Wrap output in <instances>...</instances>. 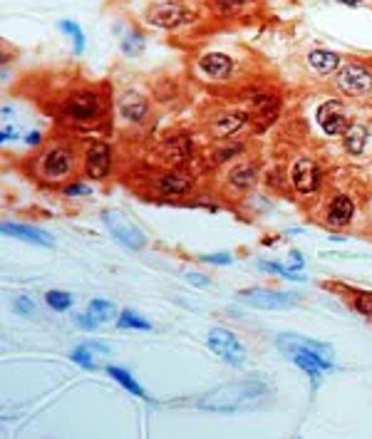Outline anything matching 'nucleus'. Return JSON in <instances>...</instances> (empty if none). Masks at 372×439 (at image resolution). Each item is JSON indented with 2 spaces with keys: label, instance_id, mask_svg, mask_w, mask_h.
Segmentation results:
<instances>
[{
  "label": "nucleus",
  "instance_id": "nucleus-1",
  "mask_svg": "<svg viewBox=\"0 0 372 439\" xmlns=\"http://www.w3.org/2000/svg\"><path fill=\"white\" fill-rule=\"evenodd\" d=\"M79 172V157L65 139L50 141L30 159V174L45 186H68Z\"/></svg>",
  "mask_w": 372,
  "mask_h": 439
},
{
  "label": "nucleus",
  "instance_id": "nucleus-2",
  "mask_svg": "<svg viewBox=\"0 0 372 439\" xmlns=\"http://www.w3.org/2000/svg\"><path fill=\"white\" fill-rule=\"evenodd\" d=\"M60 117L75 129H95L110 117V94L105 87H92V84L77 87L65 97Z\"/></svg>",
  "mask_w": 372,
  "mask_h": 439
},
{
  "label": "nucleus",
  "instance_id": "nucleus-3",
  "mask_svg": "<svg viewBox=\"0 0 372 439\" xmlns=\"http://www.w3.org/2000/svg\"><path fill=\"white\" fill-rule=\"evenodd\" d=\"M268 395L271 390L261 382H233V385H224L209 393L204 400H199V407L211 409V412H238V409L258 407Z\"/></svg>",
  "mask_w": 372,
  "mask_h": 439
},
{
  "label": "nucleus",
  "instance_id": "nucleus-4",
  "mask_svg": "<svg viewBox=\"0 0 372 439\" xmlns=\"http://www.w3.org/2000/svg\"><path fill=\"white\" fill-rule=\"evenodd\" d=\"M278 350L283 352L286 357H288L293 365H298L303 372H308L310 377V387H313V393L320 387V382H323V375L325 372H331L333 367H335V362L325 360L323 355H318L315 350H310V348H305L303 343L298 340V335L293 333H283L278 335L276 340Z\"/></svg>",
  "mask_w": 372,
  "mask_h": 439
},
{
  "label": "nucleus",
  "instance_id": "nucleus-5",
  "mask_svg": "<svg viewBox=\"0 0 372 439\" xmlns=\"http://www.w3.org/2000/svg\"><path fill=\"white\" fill-rule=\"evenodd\" d=\"M355 214H357L355 199H352L350 193H345V191H335L325 199L318 221L325 226V229H331V231H345V229H350L352 226Z\"/></svg>",
  "mask_w": 372,
  "mask_h": 439
},
{
  "label": "nucleus",
  "instance_id": "nucleus-6",
  "mask_svg": "<svg viewBox=\"0 0 372 439\" xmlns=\"http://www.w3.org/2000/svg\"><path fill=\"white\" fill-rule=\"evenodd\" d=\"M251 122H253V117L248 110L224 107V110H219L216 115H211L209 120H206V129H209V134L214 136L216 141L233 139V136H238L241 132H246Z\"/></svg>",
  "mask_w": 372,
  "mask_h": 439
},
{
  "label": "nucleus",
  "instance_id": "nucleus-7",
  "mask_svg": "<svg viewBox=\"0 0 372 439\" xmlns=\"http://www.w3.org/2000/svg\"><path fill=\"white\" fill-rule=\"evenodd\" d=\"M333 84L345 97H367L372 92V70L362 63H342Z\"/></svg>",
  "mask_w": 372,
  "mask_h": 439
},
{
  "label": "nucleus",
  "instance_id": "nucleus-8",
  "mask_svg": "<svg viewBox=\"0 0 372 439\" xmlns=\"http://www.w3.org/2000/svg\"><path fill=\"white\" fill-rule=\"evenodd\" d=\"M288 184L298 196H313L323 186V169L313 157H295L288 167Z\"/></svg>",
  "mask_w": 372,
  "mask_h": 439
},
{
  "label": "nucleus",
  "instance_id": "nucleus-9",
  "mask_svg": "<svg viewBox=\"0 0 372 439\" xmlns=\"http://www.w3.org/2000/svg\"><path fill=\"white\" fill-rule=\"evenodd\" d=\"M206 343H209L211 352L219 355L226 365L231 367H241L246 362V345L241 343L233 330L229 328H211L209 335H206Z\"/></svg>",
  "mask_w": 372,
  "mask_h": 439
},
{
  "label": "nucleus",
  "instance_id": "nucleus-10",
  "mask_svg": "<svg viewBox=\"0 0 372 439\" xmlns=\"http://www.w3.org/2000/svg\"><path fill=\"white\" fill-rule=\"evenodd\" d=\"M102 224L107 226V231H110V234L120 241L122 246L132 248V251H139V248H144V243H147L144 231L139 229V226H136L129 216L122 214V211L105 209L102 211Z\"/></svg>",
  "mask_w": 372,
  "mask_h": 439
},
{
  "label": "nucleus",
  "instance_id": "nucleus-11",
  "mask_svg": "<svg viewBox=\"0 0 372 439\" xmlns=\"http://www.w3.org/2000/svg\"><path fill=\"white\" fill-rule=\"evenodd\" d=\"M238 298L246 305L258 310H288L295 308L300 303L298 293H288V291H276V288H246V291L238 293Z\"/></svg>",
  "mask_w": 372,
  "mask_h": 439
},
{
  "label": "nucleus",
  "instance_id": "nucleus-12",
  "mask_svg": "<svg viewBox=\"0 0 372 439\" xmlns=\"http://www.w3.org/2000/svg\"><path fill=\"white\" fill-rule=\"evenodd\" d=\"M147 23L162 30H179V27L194 23V15L181 0H159L147 11Z\"/></svg>",
  "mask_w": 372,
  "mask_h": 439
},
{
  "label": "nucleus",
  "instance_id": "nucleus-13",
  "mask_svg": "<svg viewBox=\"0 0 372 439\" xmlns=\"http://www.w3.org/2000/svg\"><path fill=\"white\" fill-rule=\"evenodd\" d=\"M112 146L105 139H89L84 144L82 152V167H84V177L92 179V182H105L112 172Z\"/></svg>",
  "mask_w": 372,
  "mask_h": 439
},
{
  "label": "nucleus",
  "instance_id": "nucleus-14",
  "mask_svg": "<svg viewBox=\"0 0 372 439\" xmlns=\"http://www.w3.org/2000/svg\"><path fill=\"white\" fill-rule=\"evenodd\" d=\"M315 120H318L320 129H323L328 136H342L347 127L352 125V120L347 117L342 100L323 102V105L318 107V112H315Z\"/></svg>",
  "mask_w": 372,
  "mask_h": 439
},
{
  "label": "nucleus",
  "instance_id": "nucleus-15",
  "mask_svg": "<svg viewBox=\"0 0 372 439\" xmlns=\"http://www.w3.org/2000/svg\"><path fill=\"white\" fill-rule=\"evenodd\" d=\"M117 110L124 117L129 125H144L149 120V112H152V105L144 97L142 92L136 89H124L122 94H117Z\"/></svg>",
  "mask_w": 372,
  "mask_h": 439
},
{
  "label": "nucleus",
  "instance_id": "nucleus-16",
  "mask_svg": "<svg viewBox=\"0 0 372 439\" xmlns=\"http://www.w3.org/2000/svg\"><path fill=\"white\" fill-rule=\"evenodd\" d=\"M196 68H199V72L204 75V77L214 79V82H224V79H229L231 75H233L236 63H233V58H229L226 53L214 50V53L201 55V58L196 60Z\"/></svg>",
  "mask_w": 372,
  "mask_h": 439
},
{
  "label": "nucleus",
  "instance_id": "nucleus-17",
  "mask_svg": "<svg viewBox=\"0 0 372 439\" xmlns=\"http://www.w3.org/2000/svg\"><path fill=\"white\" fill-rule=\"evenodd\" d=\"M256 182H258V169H256V164L248 162V159L233 162L224 174V184L233 193H246Z\"/></svg>",
  "mask_w": 372,
  "mask_h": 439
},
{
  "label": "nucleus",
  "instance_id": "nucleus-18",
  "mask_svg": "<svg viewBox=\"0 0 372 439\" xmlns=\"http://www.w3.org/2000/svg\"><path fill=\"white\" fill-rule=\"evenodd\" d=\"M191 186H194V179L184 169H169L154 179V191L162 193V196H186Z\"/></svg>",
  "mask_w": 372,
  "mask_h": 439
},
{
  "label": "nucleus",
  "instance_id": "nucleus-19",
  "mask_svg": "<svg viewBox=\"0 0 372 439\" xmlns=\"http://www.w3.org/2000/svg\"><path fill=\"white\" fill-rule=\"evenodd\" d=\"M0 231L6 236H13V238L27 241V243H37V246H55V238L48 234V231L35 229V226L27 224H15V221H6L0 226Z\"/></svg>",
  "mask_w": 372,
  "mask_h": 439
},
{
  "label": "nucleus",
  "instance_id": "nucleus-20",
  "mask_svg": "<svg viewBox=\"0 0 372 439\" xmlns=\"http://www.w3.org/2000/svg\"><path fill=\"white\" fill-rule=\"evenodd\" d=\"M305 63H308V68L313 70L315 75L325 77V75H333V72H338V70H340L342 58L338 53H333V50L315 47V50H310V53L305 55Z\"/></svg>",
  "mask_w": 372,
  "mask_h": 439
},
{
  "label": "nucleus",
  "instance_id": "nucleus-21",
  "mask_svg": "<svg viewBox=\"0 0 372 439\" xmlns=\"http://www.w3.org/2000/svg\"><path fill=\"white\" fill-rule=\"evenodd\" d=\"M367 139H370V129H367V125H362V122H352V125L345 129V134H342V149H345L350 157H360V154L365 152Z\"/></svg>",
  "mask_w": 372,
  "mask_h": 439
},
{
  "label": "nucleus",
  "instance_id": "nucleus-22",
  "mask_svg": "<svg viewBox=\"0 0 372 439\" xmlns=\"http://www.w3.org/2000/svg\"><path fill=\"white\" fill-rule=\"evenodd\" d=\"M105 352H110V348L102 345V343H84V345L75 348L72 350V362L79 367H84V370H95L97 367V355H105Z\"/></svg>",
  "mask_w": 372,
  "mask_h": 439
},
{
  "label": "nucleus",
  "instance_id": "nucleus-23",
  "mask_svg": "<svg viewBox=\"0 0 372 439\" xmlns=\"http://www.w3.org/2000/svg\"><path fill=\"white\" fill-rule=\"evenodd\" d=\"M107 375L115 377V382H120V385L124 387L127 393L136 395V397L149 400L147 390H144V387L139 385V382H136L134 377H132V372H129V370H124V367H117V365H110V367H107Z\"/></svg>",
  "mask_w": 372,
  "mask_h": 439
},
{
  "label": "nucleus",
  "instance_id": "nucleus-24",
  "mask_svg": "<svg viewBox=\"0 0 372 439\" xmlns=\"http://www.w3.org/2000/svg\"><path fill=\"white\" fill-rule=\"evenodd\" d=\"M241 154H243V144H238V141H233V139H221L219 144L214 146L211 159H214L216 164H226V162H231V159H241Z\"/></svg>",
  "mask_w": 372,
  "mask_h": 439
},
{
  "label": "nucleus",
  "instance_id": "nucleus-25",
  "mask_svg": "<svg viewBox=\"0 0 372 439\" xmlns=\"http://www.w3.org/2000/svg\"><path fill=\"white\" fill-rule=\"evenodd\" d=\"M58 27L72 40V53L79 58V55L84 53V47H87V35H84V30L75 20H60Z\"/></svg>",
  "mask_w": 372,
  "mask_h": 439
},
{
  "label": "nucleus",
  "instance_id": "nucleus-26",
  "mask_svg": "<svg viewBox=\"0 0 372 439\" xmlns=\"http://www.w3.org/2000/svg\"><path fill=\"white\" fill-rule=\"evenodd\" d=\"M347 303L355 313L365 315V318L372 320V291H357V288H350L347 291Z\"/></svg>",
  "mask_w": 372,
  "mask_h": 439
},
{
  "label": "nucleus",
  "instance_id": "nucleus-27",
  "mask_svg": "<svg viewBox=\"0 0 372 439\" xmlns=\"http://www.w3.org/2000/svg\"><path fill=\"white\" fill-rule=\"evenodd\" d=\"M258 271L263 273H276V276L286 278V281H305L303 271L293 266H281V263H271V261H258Z\"/></svg>",
  "mask_w": 372,
  "mask_h": 439
},
{
  "label": "nucleus",
  "instance_id": "nucleus-28",
  "mask_svg": "<svg viewBox=\"0 0 372 439\" xmlns=\"http://www.w3.org/2000/svg\"><path fill=\"white\" fill-rule=\"evenodd\" d=\"M117 328H124V330H152V323H149L144 315L134 313V310H122L120 318H117Z\"/></svg>",
  "mask_w": 372,
  "mask_h": 439
},
{
  "label": "nucleus",
  "instance_id": "nucleus-29",
  "mask_svg": "<svg viewBox=\"0 0 372 439\" xmlns=\"http://www.w3.org/2000/svg\"><path fill=\"white\" fill-rule=\"evenodd\" d=\"M120 50H122V55H127V58H136V55H142L144 35L142 32H136V30H129L120 40Z\"/></svg>",
  "mask_w": 372,
  "mask_h": 439
},
{
  "label": "nucleus",
  "instance_id": "nucleus-30",
  "mask_svg": "<svg viewBox=\"0 0 372 439\" xmlns=\"http://www.w3.org/2000/svg\"><path fill=\"white\" fill-rule=\"evenodd\" d=\"M87 310L95 315L100 323H110V320L117 315L115 303H110V300H105V298H92L89 300V305H87Z\"/></svg>",
  "mask_w": 372,
  "mask_h": 439
},
{
  "label": "nucleus",
  "instance_id": "nucleus-31",
  "mask_svg": "<svg viewBox=\"0 0 372 439\" xmlns=\"http://www.w3.org/2000/svg\"><path fill=\"white\" fill-rule=\"evenodd\" d=\"M45 303L48 308H53L55 313H65L72 308V295L68 291H48L45 293Z\"/></svg>",
  "mask_w": 372,
  "mask_h": 439
},
{
  "label": "nucleus",
  "instance_id": "nucleus-32",
  "mask_svg": "<svg viewBox=\"0 0 372 439\" xmlns=\"http://www.w3.org/2000/svg\"><path fill=\"white\" fill-rule=\"evenodd\" d=\"M256 0H211L216 13L221 15H233V13H243L248 6H253Z\"/></svg>",
  "mask_w": 372,
  "mask_h": 439
},
{
  "label": "nucleus",
  "instance_id": "nucleus-33",
  "mask_svg": "<svg viewBox=\"0 0 372 439\" xmlns=\"http://www.w3.org/2000/svg\"><path fill=\"white\" fill-rule=\"evenodd\" d=\"M75 323H77V328H82V330H97V328H100V325H102L100 320L95 318V315L89 313V310H87V313L75 315Z\"/></svg>",
  "mask_w": 372,
  "mask_h": 439
},
{
  "label": "nucleus",
  "instance_id": "nucleus-34",
  "mask_svg": "<svg viewBox=\"0 0 372 439\" xmlns=\"http://www.w3.org/2000/svg\"><path fill=\"white\" fill-rule=\"evenodd\" d=\"M13 310H15L18 315H30L32 310H35V303H32L27 295H18V298L13 300Z\"/></svg>",
  "mask_w": 372,
  "mask_h": 439
},
{
  "label": "nucleus",
  "instance_id": "nucleus-35",
  "mask_svg": "<svg viewBox=\"0 0 372 439\" xmlns=\"http://www.w3.org/2000/svg\"><path fill=\"white\" fill-rule=\"evenodd\" d=\"M201 263H214V266H231L233 258L231 253H209V256H201Z\"/></svg>",
  "mask_w": 372,
  "mask_h": 439
},
{
  "label": "nucleus",
  "instance_id": "nucleus-36",
  "mask_svg": "<svg viewBox=\"0 0 372 439\" xmlns=\"http://www.w3.org/2000/svg\"><path fill=\"white\" fill-rule=\"evenodd\" d=\"M89 191H92V189H89L87 184H82V182H72V184L65 186V193H68V196H87Z\"/></svg>",
  "mask_w": 372,
  "mask_h": 439
},
{
  "label": "nucleus",
  "instance_id": "nucleus-37",
  "mask_svg": "<svg viewBox=\"0 0 372 439\" xmlns=\"http://www.w3.org/2000/svg\"><path fill=\"white\" fill-rule=\"evenodd\" d=\"M18 136V129L13 125H6L3 127V132H0V141H13Z\"/></svg>",
  "mask_w": 372,
  "mask_h": 439
},
{
  "label": "nucleus",
  "instance_id": "nucleus-38",
  "mask_svg": "<svg viewBox=\"0 0 372 439\" xmlns=\"http://www.w3.org/2000/svg\"><path fill=\"white\" fill-rule=\"evenodd\" d=\"M290 266L300 271V268L305 266V256H303V253H300V251H290Z\"/></svg>",
  "mask_w": 372,
  "mask_h": 439
},
{
  "label": "nucleus",
  "instance_id": "nucleus-39",
  "mask_svg": "<svg viewBox=\"0 0 372 439\" xmlns=\"http://www.w3.org/2000/svg\"><path fill=\"white\" fill-rule=\"evenodd\" d=\"M25 141L30 146H40L42 144V132H30V134L25 136Z\"/></svg>",
  "mask_w": 372,
  "mask_h": 439
},
{
  "label": "nucleus",
  "instance_id": "nucleus-40",
  "mask_svg": "<svg viewBox=\"0 0 372 439\" xmlns=\"http://www.w3.org/2000/svg\"><path fill=\"white\" fill-rule=\"evenodd\" d=\"M189 281L194 283V286H209V278L201 276V273H189Z\"/></svg>",
  "mask_w": 372,
  "mask_h": 439
},
{
  "label": "nucleus",
  "instance_id": "nucleus-41",
  "mask_svg": "<svg viewBox=\"0 0 372 439\" xmlns=\"http://www.w3.org/2000/svg\"><path fill=\"white\" fill-rule=\"evenodd\" d=\"M340 6H350V8H355V6H360L362 0H338Z\"/></svg>",
  "mask_w": 372,
  "mask_h": 439
}]
</instances>
